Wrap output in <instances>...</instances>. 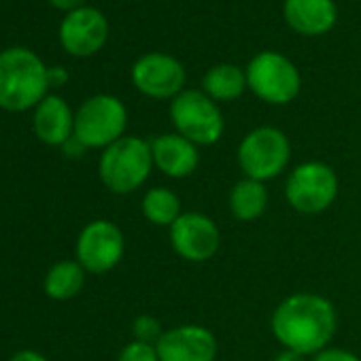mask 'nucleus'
Returning <instances> with one entry per match:
<instances>
[{"label": "nucleus", "instance_id": "nucleus-6", "mask_svg": "<svg viewBox=\"0 0 361 361\" xmlns=\"http://www.w3.org/2000/svg\"><path fill=\"white\" fill-rule=\"evenodd\" d=\"M236 155L245 176L266 183L287 170L291 159V142L283 130L274 126H259L240 140Z\"/></svg>", "mask_w": 361, "mask_h": 361}, {"label": "nucleus", "instance_id": "nucleus-18", "mask_svg": "<svg viewBox=\"0 0 361 361\" xmlns=\"http://www.w3.org/2000/svg\"><path fill=\"white\" fill-rule=\"evenodd\" d=\"M85 270L77 259H64L54 264L43 281V289L45 295L58 302L64 300H73L81 293L83 285H85Z\"/></svg>", "mask_w": 361, "mask_h": 361}, {"label": "nucleus", "instance_id": "nucleus-9", "mask_svg": "<svg viewBox=\"0 0 361 361\" xmlns=\"http://www.w3.org/2000/svg\"><path fill=\"white\" fill-rule=\"evenodd\" d=\"M126 253V238L119 226L109 219L90 221L77 238L75 255L87 274L111 272Z\"/></svg>", "mask_w": 361, "mask_h": 361}, {"label": "nucleus", "instance_id": "nucleus-28", "mask_svg": "<svg viewBox=\"0 0 361 361\" xmlns=\"http://www.w3.org/2000/svg\"><path fill=\"white\" fill-rule=\"evenodd\" d=\"M274 361H310V357H304V355H300V353H295V350L283 348V350L274 357Z\"/></svg>", "mask_w": 361, "mask_h": 361}, {"label": "nucleus", "instance_id": "nucleus-21", "mask_svg": "<svg viewBox=\"0 0 361 361\" xmlns=\"http://www.w3.org/2000/svg\"><path fill=\"white\" fill-rule=\"evenodd\" d=\"M166 329H161V323L159 319L151 317V314H138L134 321H132V336L134 340L138 342H147V344H157L159 338L164 336Z\"/></svg>", "mask_w": 361, "mask_h": 361}, {"label": "nucleus", "instance_id": "nucleus-1", "mask_svg": "<svg viewBox=\"0 0 361 361\" xmlns=\"http://www.w3.org/2000/svg\"><path fill=\"white\" fill-rule=\"evenodd\" d=\"M270 327L283 348L314 357L329 346L338 327V312L325 295L300 291L274 308Z\"/></svg>", "mask_w": 361, "mask_h": 361}, {"label": "nucleus", "instance_id": "nucleus-13", "mask_svg": "<svg viewBox=\"0 0 361 361\" xmlns=\"http://www.w3.org/2000/svg\"><path fill=\"white\" fill-rule=\"evenodd\" d=\"M109 37L106 18L94 7L71 11L60 26V43L75 58H87L102 49Z\"/></svg>", "mask_w": 361, "mask_h": 361}, {"label": "nucleus", "instance_id": "nucleus-12", "mask_svg": "<svg viewBox=\"0 0 361 361\" xmlns=\"http://www.w3.org/2000/svg\"><path fill=\"white\" fill-rule=\"evenodd\" d=\"M155 348L159 361H215L219 353L215 334L198 323L166 329Z\"/></svg>", "mask_w": 361, "mask_h": 361}, {"label": "nucleus", "instance_id": "nucleus-20", "mask_svg": "<svg viewBox=\"0 0 361 361\" xmlns=\"http://www.w3.org/2000/svg\"><path fill=\"white\" fill-rule=\"evenodd\" d=\"M142 217L157 228H170L183 211H180L178 196L168 188H151L140 202Z\"/></svg>", "mask_w": 361, "mask_h": 361}, {"label": "nucleus", "instance_id": "nucleus-23", "mask_svg": "<svg viewBox=\"0 0 361 361\" xmlns=\"http://www.w3.org/2000/svg\"><path fill=\"white\" fill-rule=\"evenodd\" d=\"M310 361H361V359L355 353L346 350V348L327 346L325 350H321L314 357H310Z\"/></svg>", "mask_w": 361, "mask_h": 361}, {"label": "nucleus", "instance_id": "nucleus-7", "mask_svg": "<svg viewBox=\"0 0 361 361\" xmlns=\"http://www.w3.org/2000/svg\"><path fill=\"white\" fill-rule=\"evenodd\" d=\"M128 126V111L123 102L111 94L87 98L75 113V138L87 149H106L123 138Z\"/></svg>", "mask_w": 361, "mask_h": 361}, {"label": "nucleus", "instance_id": "nucleus-16", "mask_svg": "<svg viewBox=\"0 0 361 361\" xmlns=\"http://www.w3.org/2000/svg\"><path fill=\"white\" fill-rule=\"evenodd\" d=\"M283 16L298 35L319 37L334 28L338 13L334 0H285Z\"/></svg>", "mask_w": 361, "mask_h": 361}, {"label": "nucleus", "instance_id": "nucleus-19", "mask_svg": "<svg viewBox=\"0 0 361 361\" xmlns=\"http://www.w3.org/2000/svg\"><path fill=\"white\" fill-rule=\"evenodd\" d=\"M247 90V73L236 64H217L202 79V92L215 102H232Z\"/></svg>", "mask_w": 361, "mask_h": 361}, {"label": "nucleus", "instance_id": "nucleus-14", "mask_svg": "<svg viewBox=\"0 0 361 361\" xmlns=\"http://www.w3.org/2000/svg\"><path fill=\"white\" fill-rule=\"evenodd\" d=\"M153 166L168 178H188L200 166V149L176 132L159 134L151 140Z\"/></svg>", "mask_w": 361, "mask_h": 361}, {"label": "nucleus", "instance_id": "nucleus-17", "mask_svg": "<svg viewBox=\"0 0 361 361\" xmlns=\"http://www.w3.org/2000/svg\"><path fill=\"white\" fill-rule=\"evenodd\" d=\"M268 202H270V196H268L266 183L249 178V176H243L240 180H236L228 196V207H230L232 217L243 224L259 219L266 213Z\"/></svg>", "mask_w": 361, "mask_h": 361}, {"label": "nucleus", "instance_id": "nucleus-4", "mask_svg": "<svg viewBox=\"0 0 361 361\" xmlns=\"http://www.w3.org/2000/svg\"><path fill=\"white\" fill-rule=\"evenodd\" d=\"M340 192L336 170L319 159L298 164L285 183L287 204L302 215H319L327 211Z\"/></svg>", "mask_w": 361, "mask_h": 361}, {"label": "nucleus", "instance_id": "nucleus-25", "mask_svg": "<svg viewBox=\"0 0 361 361\" xmlns=\"http://www.w3.org/2000/svg\"><path fill=\"white\" fill-rule=\"evenodd\" d=\"M66 81H68L66 68H62V66H51V68H47V83H49V87L64 85Z\"/></svg>", "mask_w": 361, "mask_h": 361}, {"label": "nucleus", "instance_id": "nucleus-22", "mask_svg": "<svg viewBox=\"0 0 361 361\" xmlns=\"http://www.w3.org/2000/svg\"><path fill=\"white\" fill-rule=\"evenodd\" d=\"M117 361H159V357H157V348L153 344L132 340L119 350Z\"/></svg>", "mask_w": 361, "mask_h": 361}, {"label": "nucleus", "instance_id": "nucleus-2", "mask_svg": "<svg viewBox=\"0 0 361 361\" xmlns=\"http://www.w3.org/2000/svg\"><path fill=\"white\" fill-rule=\"evenodd\" d=\"M47 90V66L37 54L24 47H11L0 54V109L9 113L37 109Z\"/></svg>", "mask_w": 361, "mask_h": 361}, {"label": "nucleus", "instance_id": "nucleus-15", "mask_svg": "<svg viewBox=\"0 0 361 361\" xmlns=\"http://www.w3.org/2000/svg\"><path fill=\"white\" fill-rule=\"evenodd\" d=\"M35 134L49 147H62L75 136V113L60 96H45L35 109Z\"/></svg>", "mask_w": 361, "mask_h": 361}, {"label": "nucleus", "instance_id": "nucleus-10", "mask_svg": "<svg viewBox=\"0 0 361 361\" xmlns=\"http://www.w3.org/2000/svg\"><path fill=\"white\" fill-rule=\"evenodd\" d=\"M170 247L172 251L190 264H202L217 255L221 247L219 226L204 213L190 211L180 215L170 228Z\"/></svg>", "mask_w": 361, "mask_h": 361}, {"label": "nucleus", "instance_id": "nucleus-26", "mask_svg": "<svg viewBox=\"0 0 361 361\" xmlns=\"http://www.w3.org/2000/svg\"><path fill=\"white\" fill-rule=\"evenodd\" d=\"M9 361H47V357L45 355H41V353H37V350H20V353H16Z\"/></svg>", "mask_w": 361, "mask_h": 361}, {"label": "nucleus", "instance_id": "nucleus-3", "mask_svg": "<svg viewBox=\"0 0 361 361\" xmlns=\"http://www.w3.org/2000/svg\"><path fill=\"white\" fill-rule=\"evenodd\" d=\"M153 168L151 140L140 136H123L102 151L98 176L109 192L128 196L147 183Z\"/></svg>", "mask_w": 361, "mask_h": 361}, {"label": "nucleus", "instance_id": "nucleus-27", "mask_svg": "<svg viewBox=\"0 0 361 361\" xmlns=\"http://www.w3.org/2000/svg\"><path fill=\"white\" fill-rule=\"evenodd\" d=\"M49 3L56 7V9H62V11H75V9H79V7H83V3L85 0H49Z\"/></svg>", "mask_w": 361, "mask_h": 361}, {"label": "nucleus", "instance_id": "nucleus-11", "mask_svg": "<svg viewBox=\"0 0 361 361\" xmlns=\"http://www.w3.org/2000/svg\"><path fill=\"white\" fill-rule=\"evenodd\" d=\"M134 87L155 100H174L185 87V68L168 54H147L132 66Z\"/></svg>", "mask_w": 361, "mask_h": 361}, {"label": "nucleus", "instance_id": "nucleus-5", "mask_svg": "<svg viewBox=\"0 0 361 361\" xmlns=\"http://www.w3.org/2000/svg\"><path fill=\"white\" fill-rule=\"evenodd\" d=\"M170 121L174 132L198 147L219 142L226 132V121L219 104L202 90H183L170 102Z\"/></svg>", "mask_w": 361, "mask_h": 361}, {"label": "nucleus", "instance_id": "nucleus-24", "mask_svg": "<svg viewBox=\"0 0 361 361\" xmlns=\"http://www.w3.org/2000/svg\"><path fill=\"white\" fill-rule=\"evenodd\" d=\"M62 151L68 155V157H73V159H77V157H83V153L87 151V147L79 140V138H68L64 145H62Z\"/></svg>", "mask_w": 361, "mask_h": 361}, {"label": "nucleus", "instance_id": "nucleus-8", "mask_svg": "<svg viewBox=\"0 0 361 361\" xmlns=\"http://www.w3.org/2000/svg\"><path fill=\"white\" fill-rule=\"evenodd\" d=\"M247 87L268 104H289L302 87V77L295 64L276 51L257 54L247 66Z\"/></svg>", "mask_w": 361, "mask_h": 361}]
</instances>
